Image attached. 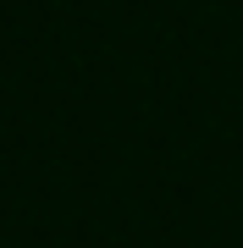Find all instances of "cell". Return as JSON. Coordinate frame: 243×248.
<instances>
[]
</instances>
